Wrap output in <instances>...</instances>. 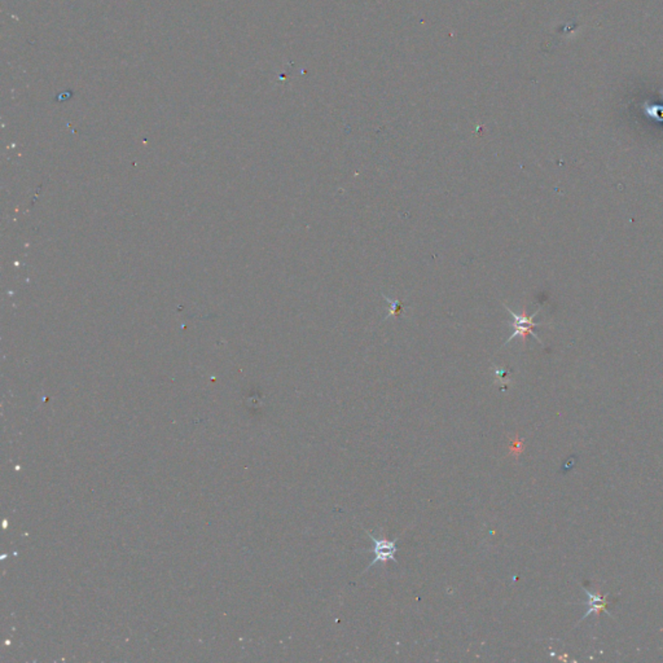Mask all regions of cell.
<instances>
[{
    "instance_id": "6da1fadb",
    "label": "cell",
    "mask_w": 663,
    "mask_h": 663,
    "mask_svg": "<svg viewBox=\"0 0 663 663\" xmlns=\"http://www.w3.org/2000/svg\"><path fill=\"white\" fill-rule=\"evenodd\" d=\"M506 311L512 316V319H513L512 326L515 328V330H513V333L510 335V337L506 339V345L508 342H510L512 339L517 337L521 338L524 342H526L528 336H532L538 342L541 344V341H540V338L538 337V335L534 332L535 328L543 326V323H535V322H534V317L539 314L540 308L539 310H537L532 315L526 314V311H524L522 314L518 315L516 314V313H513V310H510L508 306H506Z\"/></svg>"
},
{
    "instance_id": "3957f363",
    "label": "cell",
    "mask_w": 663,
    "mask_h": 663,
    "mask_svg": "<svg viewBox=\"0 0 663 663\" xmlns=\"http://www.w3.org/2000/svg\"><path fill=\"white\" fill-rule=\"evenodd\" d=\"M585 592L587 594V596H588V601H587L588 610H587V613H585V617L582 618V620L587 618L588 616H591V614L600 616L601 611H607V605H609V603L607 601V595H594V594H592L591 591H588L587 588H585ZM607 613L609 616H611L609 611H607Z\"/></svg>"
},
{
    "instance_id": "277c9868",
    "label": "cell",
    "mask_w": 663,
    "mask_h": 663,
    "mask_svg": "<svg viewBox=\"0 0 663 663\" xmlns=\"http://www.w3.org/2000/svg\"><path fill=\"white\" fill-rule=\"evenodd\" d=\"M383 298H385V300H386L389 304H392V307H390V314H401V310H402V307H403V306H402V304H401L399 301H392V300H389L386 295H383Z\"/></svg>"
},
{
    "instance_id": "7a4b0ae2",
    "label": "cell",
    "mask_w": 663,
    "mask_h": 663,
    "mask_svg": "<svg viewBox=\"0 0 663 663\" xmlns=\"http://www.w3.org/2000/svg\"><path fill=\"white\" fill-rule=\"evenodd\" d=\"M367 534L371 537V539L373 540V544H374V550H373V552H374V559H373V561L368 565L367 570L371 569L372 566L376 565L377 562L386 563L387 561H396V560H395V552L398 551V548H396L398 539L390 541V540L383 539L381 537H380V538H376V537H373L371 532H368V531H367ZM367 570H366V572H367Z\"/></svg>"
}]
</instances>
